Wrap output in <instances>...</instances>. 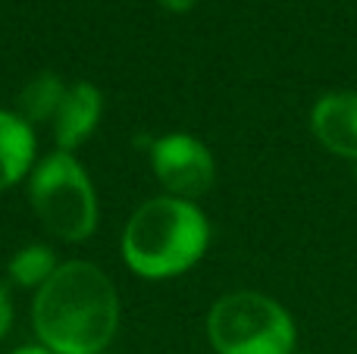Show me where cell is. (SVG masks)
<instances>
[{"label":"cell","instance_id":"cell-1","mask_svg":"<svg viewBox=\"0 0 357 354\" xmlns=\"http://www.w3.org/2000/svg\"><path fill=\"white\" fill-rule=\"evenodd\" d=\"M31 320L41 345L54 354H100L119 326V298L100 267L69 261L38 288Z\"/></svg>","mask_w":357,"mask_h":354},{"label":"cell","instance_id":"cell-2","mask_svg":"<svg viewBox=\"0 0 357 354\" xmlns=\"http://www.w3.org/2000/svg\"><path fill=\"white\" fill-rule=\"evenodd\" d=\"M210 220L195 201L173 194L151 198L132 213L123 232V257L144 279L182 276L207 254Z\"/></svg>","mask_w":357,"mask_h":354},{"label":"cell","instance_id":"cell-3","mask_svg":"<svg viewBox=\"0 0 357 354\" xmlns=\"http://www.w3.org/2000/svg\"><path fill=\"white\" fill-rule=\"evenodd\" d=\"M207 339L216 354H298L295 317L264 292H229L207 314Z\"/></svg>","mask_w":357,"mask_h":354},{"label":"cell","instance_id":"cell-4","mask_svg":"<svg viewBox=\"0 0 357 354\" xmlns=\"http://www.w3.org/2000/svg\"><path fill=\"white\" fill-rule=\"evenodd\" d=\"M29 198L41 223L63 242H85L98 226L94 185L82 163L66 151H54L35 167Z\"/></svg>","mask_w":357,"mask_h":354},{"label":"cell","instance_id":"cell-5","mask_svg":"<svg viewBox=\"0 0 357 354\" xmlns=\"http://www.w3.org/2000/svg\"><path fill=\"white\" fill-rule=\"evenodd\" d=\"M151 167L160 185L182 201L204 198L216 182V160L210 148L185 132L163 135L151 144Z\"/></svg>","mask_w":357,"mask_h":354},{"label":"cell","instance_id":"cell-6","mask_svg":"<svg viewBox=\"0 0 357 354\" xmlns=\"http://www.w3.org/2000/svg\"><path fill=\"white\" fill-rule=\"evenodd\" d=\"M310 135L326 154L357 163V88L323 91L310 107Z\"/></svg>","mask_w":357,"mask_h":354},{"label":"cell","instance_id":"cell-7","mask_svg":"<svg viewBox=\"0 0 357 354\" xmlns=\"http://www.w3.org/2000/svg\"><path fill=\"white\" fill-rule=\"evenodd\" d=\"M100 107H104V98H100V91L91 82H75V85H69L66 98H63L60 110H56V116H54L56 151L73 154L82 141H88L91 132L98 129Z\"/></svg>","mask_w":357,"mask_h":354},{"label":"cell","instance_id":"cell-8","mask_svg":"<svg viewBox=\"0 0 357 354\" xmlns=\"http://www.w3.org/2000/svg\"><path fill=\"white\" fill-rule=\"evenodd\" d=\"M35 160V132L19 113L0 110V192L16 185Z\"/></svg>","mask_w":357,"mask_h":354},{"label":"cell","instance_id":"cell-9","mask_svg":"<svg viewBox=\"0 0 357 354\" xmlns=\"http://www.w3.org/2000/svg\"><path fill=\"white\" fill-rule=\"evenodd\" d=\"M69 85L60 79L56 72H38L29 85L19 91V116L25 119L29 125L44 123V119H54L56 110H60L63 98H66Z\"/></svg>","mask_w":357,"mask_h":354},{"label":"cell","instance_id":"cell-10","mask_svg":"<svg viewBox=\"0 0 357 354\" xmlns=\"http://www.w3.org/2000/svg\"><path fill=\"white\" fill-rule=\"evenodd\" d=\"M10 276L16 286H25V288H41L44 282L54 276L56 270V261H54V251L44 248V245H29V248L16 251L10 257Z\"/></svg>","mask_w":357,"mask_h":354},{"label":"cell","instance_id":"cell-11","mask_svg":"<svg viewBox=\"0 0 357 354\" xmlns=\"http://www.w3.org/2000/svg\"><path fill=\"white\" fill-rule=\"evenodd\" d=\"M10 326H13V298L6 292V286L0 282V339L10 332Z\"/></svg>","mask_w":357,"mask_h":354},{"label":"cell","instance_id":"cell-12","mask_svg":"<svg viewBox=\"0 0 357 354\" xmlns=\"http://www.w3.org/2000/svg\"><path fill=\"white\" fill-rule=\"evenodd\" d=\"M197 0H160V6H167L169 13H188Z\"/></svg>","mask_w":357,"mask_h":354},{"label":"cell","instance_id":"cell-13","mask_svg":"<svg viewBox=\"0 0 357 354\" xmlns=\"http://www.w3.org/2000/svg\"><path fill=\"white\" fill-rule=\"evenodd\" d=\"M13 354H54V351H47L44 345H29V348H16Z\"/></svg>","mask_w":357,"mask_h":354},{"label":"cell","instance_id":"cell-14","mask_svg":"<svg viewBox=\"0 0 357 354\" xmlns=\"http://www.w3.org/2000/svg\"><path fill=\"white\" fill-rule=\"evenodd\" d=\"M354 176H357V163H354Z\"/></svg>","mask_w":357,"mask_h":354}]
</instances>
